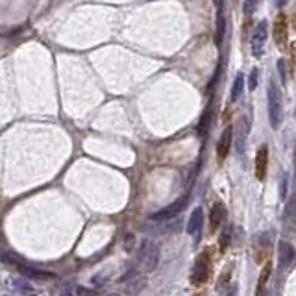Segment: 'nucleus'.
Listing matches in <instances>:
<instances>
[{
  "mask_svg": "<svg viewBox=\"0 0 296 296\" xmlns=\"http://www.w3.org/2000/svg\"><path fill=\"white\" fill-rule=\"evenodd\" d=\"M285 218L291 220L293 224H296V195L287 200V205H285Z\"/></svg>",
  "mask_w": 296,
  "mask_h": 296,
  "instance_id": "15",
  "label": "nucleus"
},
{
  "mask_svg": "<svg viewBox=\"0 0 296 296\" xmlns=\"http://www.w3.org/2000/svg\"><path fill=\"white\" fill-rule=\"evenodd\" d=\"M61 296H74V295L71 293V291H63V293H61Z\"/></svg>",
  "mask_w": 296,
  "mask_h": 296,
  "instance_id": "30",
  "label": "nucleus"
},
{
  "mask_svg": "<svg viewBox=\"0 0 296 296\" xmlns=\"http://www.w3.org/2000/svg\"><path fill=\"white\" fill-rule=\"evenodd\" d=\"M135 244H137V237H135V233H132V231H130V233H126V235H124V244H122V246H124V250L126 252H133Z\"/></svg>",
  "mask_w": 296,
  "mask_h": 296,
  "instance_id": "17",
  "label": "nucleus"
},
{
  "mask_svg": "<svg viewBox=\"0 0 296 296\" xmlns=\"http://www.w3.org/2000/svg\"><path fill=\"white\" fill-rule=\"evenodd\" d=\"M211 276V254L209 250H204L195 261V269L191 274V283L193 285H204Z\"/></svg>",
  "mask_w": 296,
  "mask_h": 296,
  "instance_id": "3",
  "label": "nucleus"
},
{
  "mask_svg": "<svg viewBox=\"0 0 296 296\" xmlns=\"http://www.w3.org/2000/svg\"><path fill=\"white\" fill-rule=\"evenodd\" d=\"M224 35V13H222V2H218V30H217V43L222 41Z\"/></svg>",
  "mask_w": 296,
  "mask_h": 296,
  "instance_id": "18",
  "label": "nucleus"
},
{
  "mask_svg": "<svg viewBox=\"0 0 296 296\" xmlns=\"http://www.w3.org/2000/svg\"><path fill=\"white\" fill-rule=\"evenodd\" d=\"M278 254H280V267H289L296 257V252L293 248V244L287 243V241H282L280 243V248H278Z\"/></svg>",
  "mask_w": 296,
  "mask_h": 296,
  "instance_id": "11",
  "label": "nucleus"
},
{
  "mask_svg": "<svg viewBox=\"0 0 296 296\" xmlns=\"http://www.w3.org/2000/svg\"><path fill=\"white\" fill-rule=\"evenodd\" d=\"M248 130H250V122H248V118L243 117L241 118V122H239V152L244 150V141H246V135H248Z\"/></svg>",
  "mask_w": 296,
  "mask_h": 296,
  "instance_id": "13",
  "label": "nucleus"
},
{
  "mask_svg": "<svg viewBox=\"0 0 296 296\" xmlns=\"http://www.w3.org/2000/svg\"><path fill=\"white\" fill-rule=\"evenodd\" d=\"M202 228H204V209H202V207H197V209L191 213V217H189V222H187V233L195 237L198 243L200 237H202Z\"/></svg>",
  "mask_w": 296,
  "mask_h": 296,
  "instance_id": "7",
  "label": "nucleus"
},
{
  "mask_svg": "<svg viewBox=\"0 0 296 296\" xmlns=\"http://www.w3.org/2000/svg\"><path fill=\"white\" fill-rule=\"evenodd\" d=\"M274 41H276L278 48H285L287 46V37H289V26H287V17L285 13H280L278 15L276 22H274Z\"/></svg>",
  "mask_w": 296,
  "mask_h": 296,
  "instance_id": "6",
  "label": "nucleus"
},
{
  "mask_svg": "<svg viewBox=\"0 0 296 296\" xmlns=\"http://www.w3.org/2000/svg\"><path fill=\"white\" fill-rule=\"evenodd\" d=\"M257 82H259V71H257V69H252L250 78H248V89H250V91H256Z\"/></svg>",
  "mask_w": 296,
  "mask_h": 296,
  "instance_id": "20",
  "label": "nucleus"
},
{
  "mask_svg": "<svg viewBox=\"0 0 296 296\" xmlns=\"http://www.w3.org/2000/svg\"><path fill=\"white\" fill-rule=\"evenodd\" d=\"M267 28H269L267 20H261L257 24L256 32H254V37H252V54L256 58H261L265 52V43H267V37H269V30Z\"/></svg>",
  "mask_w": 296,
  "mask_h": 296,
  "instance_id": "5",
  "label": "nucleus"
},
{
  "mask_svg": "<svg viewBox=\"0 0 296 296\" xmlns=\"http://www.w3.org/2000/svg\"><path fill=\"white\" fill-rule=\"evenodd\" d=\"M224 220H226V207H224V204L217 202V204L211 207V213H209V230L217 231Z\"/></svg>",
  "mask_w": 296,
  "mask_h": 296,
  "instance_id": "10",
  "label": "nucleus"
},
{
  "mask_svg": "<svg viewBox=\"0 0 296 296\" xmlns=\"http://www.w3.org/2000/svg\"><path fill=\"white\" fill-rule=\"evenodd\" d=\"M135 274H137V270L132 269L130 272H128V274H124V276H120V282H128V280H130L132 276H135Z\"/></svg>",
  "mask_w": 296,
  "mask_h": 296,
  "instance_id": "27",
  "label": "nucleus"
},
{
  "mask_svg": "<svg viewBox=\"0 0 296 296\" xmlns=\"http://www.w3.org/2000/svg\"><path fill=\"white\" fill-rule=\"evenodd\" d=\"M256 296H270L269 293H267V285H261V283H257Z\"/></svg>",
  "mask_w": 296,
  "mask_h": 296,
  "instance_id": "25",
  "label": "nucleus"
},
{
  "mask_svg": "<svg viewBox=\"0 0 296 296\" xmlns=\"http://www.w3.org/2000/svg\"><path fill=\"white\" fill-rule=\"evenodd\" d=\"M243 89H244V76L243 74H237L235 82H233V87H231V102H235V100L241 99Z\"/></svg>",
  "mask_w": 296,
  "mask_h": 296,
  "instance_id": "14",
  "label": "nucleus"
},
{
  "mask_svg": "<svg viewBox=\"0 0 296 296\" xmlns=\"http://www.w3.org/2000/svg\"><path fill=\"white\" fill-rule=\"evenodd\" d=\"M104 282H105L104 276H95V278H93V283H104Z\"/></svg>",
  "mask_w": 296,
  "mask_h": 296,
  "instance_id": "28",
  "label": "nucleus"
},
{
  "mask_svg": "<svg viewBox=\"0 0 296 296\" xmlns=\"http://www.w3.org/2000/svg\"><path fill=\"white\" fill-rule=\"evenodd\" d=\"M267 171H269V146L263 145L259 146L256 154V178L259 182L267 178Z\"/></svg>",
  "mask_w": 296,
  "mask_h": 296,
  "instance_id": "9",
  "label": "nucleus"
},
{
  "mask_svg": "<svg viewBox=\"0 0 296 296\" xmlns=\"http://www.w3.org/2000/svg\"><path fill=\"white\" fill-rule=\"evenodd\" d=\"M6 296H7V295H6Z\"/></svg>",
  "mask_w": 296,
  "mask_h": 296,
  "instance_id": "32",
  "label": "nucleus"
},
{
  "mask_svg": "<svg viewBox=\"0 0 296 296\" xmlns=\"http://www.w3.org/2000/svg\"><path fill=\"white\" fill-rule=\"evenodd\" d=\"M278 71H280L282 82L285 84V82H287V69H285V59H280V61H278Z\"/></svg>",
  "mask_w": 296,
  "mask_h": 296,
  "instance_id": "24",
  "label": "nucleus"
},
{
  "mask_svg": "<svg viewBox=\"0 0 296 296\" xmlns=\"http://www.w3.org/2000/svg\"><path fill=\"white\" fill-rule=\"evenodd\" d=\"M267 99H269V120L270 126L278 130L282 126L283 120V107H282V95H280V89L274 82L269 84V89H267Z\"/></svg>",
  "mask_w": 296,
  "mask_h": 296,
  "instance_id": "1",
  "label": "nucleus"
},
{
  "mask_svg": "<svg viewBox=\"0 0 296 296\" xmlns=\"http://www.w3.org/2000/svg\"><path fill=\"white\" fill-rule=\"evenodd\" d=\"M107 296H120V295H117V293H111V295H107Z\"/></svg>",
  "mask_w": 296,
  "mask_h": 296,
  "instance_id": "31",
  "label": "nucleus"
},
{
  "mask_svg": "<svg viewBox=\"0 0 296 296\" xmlns=\"http://www.w3.org/2000/svg\"><path fill=\"white\" fill-rule=\"evenodd\" d=\"M19 270L24 274V276H30V278H37V280H54L56 278V274H52V272H43V270H35V269H30V267H26V265L22 263L19 267Z\"/></svg>",
  "mask_w": 296,
  "mask_h": 296,
  "instance_id": "12",
  "label": "nucleus"
},
{
  "mask_svg": "<svg viewBox=\"0 0 296 296\" xmlns=\"http://www.w3.org/2000/svg\"><path fill=\"white\" fill-rule=\"evenodd\" d=\"M187 204H189V197L178 198V200H174V202L169 204L167 207H161L159 211L152 213L150 220H154V222H167V220H172V218L178 217V215L187 207Z\"/></svg>",
  "mask_w": 296,
  "mask_h": 296,
  "instance_id": "4",
  "label": "nucleus"
},
{
  "mask_svg": "<svg viewBox=\"0 0 296 296\" xmlns=\"http://www.w3.org/2000/svg\"><path fill=\"white\" fill-rule=\"evenodd\" d=\"M230 239H231V233L228 231H224L222 235H220V241H218V248H220V252H226V248L230 246Z\"/></svg>",
  "mask_w": 296,
  "mask_h": 296,
  "instance_id": "22",
  "label": "nucleus"
},
{
  "mask_svg": "<svg viewBox=\"0 0 296 296\" xmlns=\"http://www.w3.org/2000/svg\"><path fill=\"white\" fill-rule=\"evenodd\" d=\"M257 4H259V0H244L243 4V9H244V15H252L256 11Z\"/></svg>",
  "mask_w": 296,
  "mask_h": 296,
  "instance_id": "19",
  "label": "nucleus"
},
{
  "mask_svg": "<svg viewBox=\"0 0 296 296\" xmlns=\"http://www.w3.org/2000/svg\"><path fill=\"white\" fill-rule=\"evenodd\" d=\"M231 141H233V128L228 126L222 133H220V139H218L217 143V159L218 163H222L224 159L228 158V154H230V148H231Z\"/></svg>",
  "mask_w": 296,
  "mask_h": 296,
  "instance_id": "8",
  "label": "nucleus"
},
{
  "mask_svg": "<svg viewBox=\"0 0 296 296\" xmlns=\"http://www.w3.org/2000/svg\"><path fill=\"white\" fill-rule=\"evenodd\" d=\"M287 187H289V176L283 174L282 184H280V198H282V200H285V197H287Z\"/></svg>",
  "mask_w": 296,
  "mask_h": 296,
  "instance_id": "23",
  "label": "nucleus"
},
{
  "mask_svg": "<svg viewBox=\"0 0 296 296\" xmlns=\"http://www.w3.org/2000/svg\"><path fill=\"white\" fill-rule=\"evenodd\" d=\"M76 295H78V296H100V291L87 289V287H82V285H78V287H76Z\"/></svg>",
  "mask_w": 296,
  "mask_h": 296,
  "instance_id": "21",
  "label": "nucleus"
},
{
  "mask_svg": "<svg viewBox=\"0 0 296 296\" xmlns=\"http://www.w3.org/2000/svg\"><path fill=\"white\" fill-rule=\"evenodd\" d=\"M13 287L19 291V293H22L24 296H35V291H33L28 283L20 282V280H13Z\"/></svg>",
  "mask_w": 296,
  "mask_h": 296,
  "instance_id": "16",
  "label": "nucleus"
},
{
  "mask_svg": "<svg viewBox=\"0 0 296 296\" xmlns=\"http://www.w3.org/2000/svg\"><path fill=\"white\" fill-rule=\"evenodd\" d=\"M237 295H239V287H237L235 283H231L230 289L226 291V296H237Z\"/></svg>",
  "mask_w": 296,
  "mask_h": 296,
  "instance_id": "26",
  "label": "nucleus"
},
{
  "mask_svg": "<svg viewBox=\"0 0 296 296\" xmlns=\"http://www.w3.org/2000/svg\"><path fill=\"white\" fill-rule=\"evenodd\" d=\"M139 261L143 263V269L146 272H154L158 269L159 265V248L158 244L150 241V239H145L141 243V248H139Z\"/></svg>",
  "mask_w": 296,
  "mask_h": 296,
  "instance_id": "2",
  "label": "nucleus"
},
{
  "mask_svg": "<svg viewBox=\"0 0 296 296\" xmlns=\"http://www.w3.org/2000/svg\"><path fill=\"white\" fill-rule=\"evenodd\" d=\"M276 4H278V7H283L285 4H287V0H278Z\"/></svg>",
  "mask_w": 296,
  "mask_h": 296,
  "instance_id": "29",
  "label": "nucleus"
}]
</instances>
